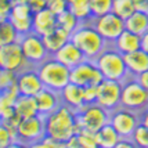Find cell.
<instances>
[{"label":"cell","instance_id":"6da1fadb","mask_svg":"<svg viewBox=\"0 0 148 148\" xmlns=\"http://www.w3.org/2000/svg\"><path fill=\"white\" fill-rule=\"evenodd\" d=\"M45 123L46 134L54 137L62 144L82 130V126L77 122L76 110L66 104H61L51 114L45 116Z\"/></svg>","mask_w":148,"mask_h":148},{"label":"cell","instance_id":"7a4b0ae2","mask_svg":"<svg viewBox=\"0 0 148 148\" xmlns=\"http://www.w3.org/2000/svg\"><path fill=\"white\" fill-rule=\"evenodd\" d=\"M71 40L83 51L87 60H96V57L110 45L100 35L91 21L80 22V25L71 33Z\"/></svg>","mask_w":148,"mask_h":148},{"label":"cell","instance_id":"3957f363","mask_svg":"<svg viewBox=\"0 0 148 148\" xmlns=\"http://www.w3.org/2000/svg\"><path fill=\"white\" fill-rule=\"evenodd\" d=\"M94 61H96L98 69L103 73L104 79L123 82L125 79H127L130 76L123 54L119 50H116L112 45L107 46L97 56Z\"/></svg>","mask_w":148,"mask_h":148},{"label":"cell","instance_id":"277c9868","mask_svg":"<svg viewBox=\"0 0 148 148\" xmlns=\"http://www.w3.org/2000/svg\"><path fill=\"white\" fill-rule=\"evenodd\" d=\"M36 71L45 87H49L53 90L60 91L71 82V68L60 62L53 56H50L43 62H40L36 66Z\"/></svg>","mask_w":148,"mask_h":148},{"label":"cell","instance_id":"5b68a950","mask_svg":"<svg viewBox=\"0 0 148 148\" xmlns=\"http://www.w3.org/2000/svg\"><path fill=\"white\" fill-rule=\"evenodd\" d=\"M121 105L137 114L148 110V90L134 76H129L122 82Z\"/></svg>","mask_w":148,"mask_h":148},{"label":"cell","instance_id":"8992f818","mask_svg":"<svg viewBox=\"0 0 148 148\" xmlns=\"http://www.w3.org/2000/svg\"><path fill=\"white\" fill-rule=\"evenodd\" d=\"M46 136L45 116L38 114L24 118L17 129V145H35Z\"/></svg>","mask_w":148,"mask_h":148},{"label":"cell","instance_id":"52a82bcc","mask_svg":"<svg viewBox=\"0 0 148 148\" xmlns=\"http://www.w3.org/2000/svg\"><path fill=\"white\" fill-rule=\"evenodd\" d=\"M77 114V122L83 129L91 130V132H98L104 125L110 123V114L111 111L104 108L103 105L98 103L91 104H83L79 110Z\"/></svg>","mask_w":148,"mask_h":148},{"label":"cell","instance_id":"ba28073f","mask_svg":"<svg viewBox=\"0 0 148 148\" xmlns=\"http://www.w3.org/2000/svg\"><path fill=\"white\" fill-rule=\"evenodd\" d=\"M18 42L25 58L33 66H38L40 62H43L45 60L50 57V53L47 51L45 42H43V36L35 33L33 31L19 36Z\"/></svg>","mask_w":148,"mask_h":148},{"label":"cell","instance_id":"9c48e42d","mask_svg":"<svg viewBox=\"0 0 148 148\" xmlns=\"http://www.w3.org/2000/svg\"><path fill=\"white\" fill-rule=\"evenodd\" d=\"M32 66L33 65L24 56L18 40L0 46V68L1 69H10L18 73Z\"/></svg>","mask_w":148,"mask_h":148},{"label":"cell","instance_id":"30bf717a","mask_svg":"<svg viewBox=\"0 0 148 148\" xmlns=\"http://www.w3.org/2000/svg\"><path fill=\"white\" fill-rule=\"evenodd\" d=\"M110 123L116 129L121 137H132L134 129L140 125V114L119 105L111 111Z\"/></svg>","mask_w":148,"mask_h":148},{"label":"cell","instance_id":"8fae6325","mask_svg":"<svg viewBox=\"0 0 148 148\" xmlns=\"http://www.w3.org/2000/svg\"><path fill=\"white\" fill-rule=\"evenodd\" d=\"M91 24L94 25V28L110 45L126 29L125 28V19L118 17L112 11L104 14V15H100V17L91 18Z\"/></svg>","mask_w":148,"mask_h":148},{"label":"cell","instance_id":"7c38bea8","mask_svg":"<svg viewBox=\"0 0 148 148\" xmlns=\"http://www.w3.org/2000/svg\"><path fill=\"white\" fill-rule=\"evenodd\" d=\"M104 79L101 71L98 69L94 60H84L80 64L71 68V82L79 86L98 84Z\"/></svg>","mask_w":148,"mask_h":148},{"label":"cell","instance_id":"4fadbf2b","mask_svg":"<svg viewBox=\"0 0 148 148\" xmlns=\"http://www.w3.org/2000/svg\"><path fill=\"white\" fill-rule=\"evenodd\" d=\"M98 94H97V103L103 105L108 111L115 110L121 105V94H122V82L119 80H111L103 79L97 84Z\"/></svg>","mask_w":148,"mask_h":148},{"label":"cell","instance_id":"5bb4252c","mask_svg":"<svg viewBox=\"0 0 148 148\" xmlns=\"http://www.w3.org/2000/svg\"><path fill=\"white\" fill-rule=\"evenodd\" d=\"M17 86H18L19 94H25V96H35L45 87V84H43L38 71H36V66L18 72Z\"/></svg>","mask_w":148,"mask_h":148},{"label":"cell","instance_id":"9a60e30c","mask_svg":"<svg viewBox=\"0 0 148 148\" xmlns=\"http://www.w3.org/2000/svg\"><path fill=\"white\" fill-rule=\"evenodd\" d=\"M57 26V14L53 13L49 7L33 11L32 15V31L40 36H45Z\"/></svg>","mask_w":148,"mask_h":148},{"label":"cell","instance_id":"2e32d148","mask_svg":"<svg viewBox=\"0 0 148 148\" xmlns=\"http://www.w3.org/2000/svg\"><path fill=\"white\" fill-rule=\"evenodd\" d=\"M33 97L36 100L38 112L43 116H47L49 114H51L56 108H58L62 104L61 103V97H60V91L49 89V87H43Z\"/></svg>","mask_w":148,"mask_h":148},{"label":"cell","instance_id":"e0dca14e","mask_svg":"<svg viewBox=\"0 0 148 148\" xmlns=\"http://www.w3.org/2000/svg\"><path fill=\"white\" fill-rule=\"evenodd\" d=\"M53 57L56 60H58L60 62H62L64 65H66L68 68H73L75 65L80 64L82 61L86 60L83 51L72 40L66 42L60 50H57L53 54Z\"/></svg>","mask_w":148,"mask_h":148},{"label":"cell","instance_id":"ac0fdd59","mask_svg":"<svg viewBox=\"0 0 148 148\" xmlns=\"http://www.w3.org/2000/svg\"><path fill=\"white\" fill-rule=\"evenodd\" d=\"M19 96V90L17 83L0 90V119L4 121L7 118L13 116L15 114V108H14V104L15 100Z\"/></svg>","mask_w":148,"mask_h":148},{"label":"cell","instance_id":"d6986e66","mask_svg":"<svg viewBox=\"0 0 148 148\" xmlns=\"http://www.w3.org/2000/svg\"><path fill=\"white\" fill-rule=\"evenodd\" d=\"M60 97H61V103L69 105L73 110H79L84 104L83 98V86H79L76 83H69L65 87L60 90Z\"/></svg>","mask_w":148,"mask_h":148},{"label":"cell","instance_id":"ffe728a7","mask_svg":"<svg viewBox=\"0 0 148 148\" xmlns=\"http://www.w3.org/2000/svg\"><path fill=\"white\" fill-rule=\"evenodd\" d=\"M123 57L130 76H137L138 73L148 69V53L144 51L143 49L123 54Z\"/></svg>","mask_w":148,"mask_h":148},{"label":"cell","instance_id":"44dd1931","mask_svg":"<svg viewBox=\"0 0 148 148\" xmlns=\"http://www.w3.org/2000/svg\"><path fill=\"white\" fill-rule=\"evenodd\" d=\"M111 45L114 46L116 50H119L122 54H127V53L141 49V36L132 32V31L125 29Z\"/></svg>","mask_w":148,"mask_h":148},{"label":"cell","instance_id":"7402d4cb","mask_svg":"<svg viewBox=\"0 0 148 148\" xmlns=\"http://www.w3.org/2000/svg\"><path fill=\"white\" fill-rule=\"evenodd\" d=\"M69 40H71V32L65 31L64 28H61L58 25L53 29L51 32H49L47 35L43 36V42H45L46 49L50 53V56H53L54 53L60 50Z\"/></svg>","mask_w":148,"mask_h":148},{"label":"cell","instance_id":"603a6c76","mask_svg":"<svg viewBox=\"0 0 148 148\" xmlns=\"http://www.w3.org/2000/svg\"><path fill=\"white\" fill-rule=\"evenodd\" d=\"M96 137L98 147L101 148H116V144L121 140V134L111 123L104 125L98 132H96Z\"/></svg>","mask_w":148,"mask_h":148},{"label":"cell","instance_id":"cb8c5ba5","mask_svg":"<svg viewBox=\"0 0 148 148\" xmlns=\"http://www.w3.org/2000/svg\"><path fill=\"white\" fill-rule=\"evenodd\" d=\"M125 28L141 36L143 33L148 31V13L136 10L130 17L125 19Z\"/></svg>","mask_w":148,"mask_h":148},{"label":"cell","instance_id":"d4e9b609","mask_svg":"<svg viewBox=\"0 0 148 148\" xmlns=\"http://www.w3.org/2000/svg\"><path fill=\"white\" fill-rule=\"evenodd\" d=\"M15 112L18 114L22 119L24 118H31V116L38 115V105L36 100L33 96H25V94H19L18 98L15 100L14 104Z\"/></svg>","mask_w":148,"mask_h":148},{"label":"cell","instance_id":"484cf974","mask_svg":"<svg viewBox=\"0 0 148 148\" xmlns=\"http://www.w3.org/2000/svg\"><path fill=\"white\" fill-rule=\"evenodd\" d=\"M66 1H68V6H69L68 8L82 22L91 21L93 15H91L90 7H89V0H66Z\"/></svg>","mask_w":148,"mask_h":148},{"label":"cell","instance_id":"4316f807","mask_svg":"<svg viewBox=\"0 0 148 148\" xmlns=\"http://www.w3.org/2000/svg\"><path fill=\"white\" fill-rule=\"evenodd\" d=\"M18 39H19V35L17 33L13 24L10 22V19L8 18L0 19V46L17 42Z\"/></svg>","mask_w":148,"mask_h":148},{"label":"cell","instance_id":"83f0119b","mask_svg":"<svg viewBox=\"0 0 148 148\" xmlns=\"http://www.w3.org/2000/svg\"><path fill=\"white\" fill-rule=\"evenodd\" d=\"M80 22H82V21L77 18L69 8L57 15V25L61 26V28H64L65 31H68V32H71V33L80 25Z\"/></svg>","mask_w":148,"mask_h":148},{"label":"cell","instance_id":"f1b7e54d","mask_svg":"<svg viewBox=\"0 0 148 148\" xmlns=\"http://www.w3.org/2000/svg\"><path fill=\"white\" fill-rule=\"evenodd\" d=\"M136 11V4L133 0H114L112 3V13L118 17L126 19Z\"/></svg>","mask_w":148,"mask_h":148},{"label":"cell","instance_id":"f546056e","mask_svg":"<svg viewBox=\"0 0 148 148\" xmlns=\"http://www.w3.org/2000/svg\"><path fill=\"white\" fill-rule=\"evenodd\" d=\"M112 3H114V0H89V7H90L93 18L111 13L112 11Z\"/></svg>","mask_w":148,"mask_h":148},{"label":"cell","instance_id":"4dcf8cb0","mask_svg":"<svg viewBox=\"0 0 148 148\" xmlns=\"http://www.w3.org/2000/svg\"><path fill=\"white\" fill-rule=\"evenodd\" d=\"M76 136H77V140H79L80 148H97L98 147L97 137H96V133H94V132L82 127V130H80Z\"/></svg>","mask_w":148,"mask_h":148},{"label":"cell","instance_id":"1f68e13d","mask_svg":"<svg viewBox=\"0 0 148 148\" xmlns=\"http://www.w3.org/2000/svg\"><path fill=\"white\" fill-rule=\"evenodd\" d=\"M132 140L134 141L136 147H144L148 148V127L145 125L140 123L134 129L132 134Z\"/></svg>","mask_w":148,"mask_h":148},{"label":"cell","instance_id":"d6a6232c","mask_svg":"<svg viewBox=\"0 0 148 148\" xmlns=\"http://www.w3.org/2000/svg\"><path fill=\"white\" fill-rule=\"evenodd\" d=\"M17 145V136L11 133L3 122H0V148Z\"/></svg>","mask_w":148,"mask_h":148},{"label":"cell","instance_id":"836d02e7","mask_svg":"<svg viewBox=\"0 0 148 148\" xmlns=\"http://www.w3.org/2000/svg\"><path fill=\"white\" fill-rule=\"evenodd\" d=\"M19 36L32 32V18H8Z\"/></svg>","mask_w":148,"mask_h":148},{"label":"cell","instance_id":"e575fe53","mask_svg":"<svg viewBox=\"0 0 148 148\" xmlns=\"http://www.w3.org/2000/svg\"><path fill=\"white\" fill-rule=\"evenodd\" d=\"M17 75H18L17 72L0 68V90L7 89V87L17 83Z\"/></svg>","mask_w":148,"mask_h":148},{"label":"cell","instance_id":"d590c367","mask_svg":"<svg viewBox=\"0 0 148 148\" xmlns=\"http://www.w3.org/2000/svg\"><path fill=\"white\" fill-rule=\"evenodd\" d=\"M97 94H98V87H97V84H89V86H83L84 104L97 103Z\"/></svg>","mask_w":148,"mask_h":148},{"label":"cell","instance_id":"8d00e7d4","mask_svg":"<svg viewBox=\"0 0 148 148\" xmlns=\"http://www.w3.org/2000/svg\"><path fill=\"white\" fill-rule=\"evenodd\" d=\"M50 10H51L53 13H56L58 15V14H61L62 11H65V10H68V1L66 0H47V6Z\"/></svg>","mask_w":148,"mask_h":148},{"label":"cell","instance_id":"74e56055","mask_svg":"<svg viewBox=\"0 0 148 148\" xmlns=\"http://www.w3.org/2000/svg\"><path fill=\"white\" fill-rule=\"evenodd\" d=\"M36 147H54V148H58V147H64V144L60 143L58 140H56V138L51 137V136L46 134L45 137L36 144Z\"/></svg>","mask_w":148,"mask_h":148},{"label":"cell","instance_id":"f35d334b","mask_svg":"<svg viewBox=\"0 0 148 148\" xmlns=\"http://www.w3.org/2000/svg\"><path fill=\"white\" fill-rule=\"evenodd\" d=\"M14 0H0V19H6L10 15Z\"/></svg>","mask_w":148,"mask_h":148},{"label":"cell","instance_id":"ab89813d","mask_svg":"<svg viewBox=\"0 0 148 148\" xmlns=\"http://www.w3.org/2000/svg\"><path fill=\"white\" fill-rule=\"evenodd\" d=\"M26 3L32 7L33 11H38V10L45 8L47 6V0H26Z\"/></svg>","mask_w":148,"mask_h":148},{"label":"cell","instance_id":"60d3db41","mask_svg":"<svg viewBox=\"0 0 148 148\" xmlns=\"http://www.w3.org/2000/svg\"><path fill=\"white\" fill-rule=\"evenodd\" d=\"M122 147H136V144L132 140V137H121V140L116 144V148H122Z\"/></svg>","mask_w":148,"mask_h":148},{"label":"cell","instance_id":"b9f144b4","mask_svg":"<svg viewBox=\"0 0 148 148\" xmlns=\"http://www.w3.org/2000/svg\"><path fill=\"white\" fill-rule=\"evenodd\" d=\"M134 77L148 90V69L147 71H144V72H141V73H138V75L134 76Z\"/></svg>","mask_w":148,"mask_h":148},{"label":"cell","instance_id":"7bdbcfd3","mask_svg":"<svg viewBox=\"0 0 148 148\" xmlns=\"http://www.w3.org/2000/svg\"><path fill=\"white\" fill-rule=\"evenodd\" d=\"M136 4V10L148 13V0H133Z\"/></svg>","mask_w":148,"mask_h":148},{"label":"cell","instance_id":"ee69618b","mask_svg":"<svg viewBox=\"0 0 148 148\" xmlns=\"http://www.w3.org/2000/svg\"><path fill=\"white\" fill-rule=\"evenodd\" d=\"M65 147H68V148H80V145H79V140H77V136H72L69 140H66L64 144Z\"/></svg>","mask_w":148,"mask_h":148},{"label":"cell","instance_id":"f6af8a7d","mask_svg":"<svg viewBox=\"0 0 148 148\" xmlns=\"http://www.w3.org/2000/svg\"><path fill=\"white\" fill-rule=\"evenodd\" d=\"M141 49L148 53V31L141 35Z\"/></svg>","mask_w":148,"mask_h":148},{"label":"cell","instance_id":"bcb514c9","mask_svg":"<svg viewBox=\"0 0 148 148\" xmlns=\"http://www.w3.org/2000/svg\"><path fill=\"white\" fill-rule=\"evenodd\" d=\"M140 123L145 125V126L148 127V110H145L144 112L140 114Z\"/></svg>","mask_w":148,"mask_h":148},{"label":"cell","instance_id":"7dc6e473","mask_svg":"<svg viewBox=\"0 0 148 148\" xmlns=\"http://www.w3.org/2000/svg\"><path fill=\"white\" fill-rule=\"evenodd\" d=\"M14 1H26V0H14Z\"/></svg>","mask_w":148,"mask_h":148},{"label":"cell","instance_id":"c3c4849f","mask_svg":"<svg viewBox=\"0 0 148 148\" xmlns=\"http://www.w3.org/2000/svg\"><path fill=\"white\" fill-rule=\"evenodd\" d=\"M0 122H1V119H0Z\"/></svg>","mask_w":148,"mask_h":148}]
</instances>
